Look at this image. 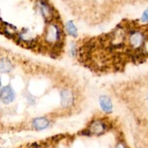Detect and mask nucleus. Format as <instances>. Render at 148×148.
I'll return each mask as SVG.
<instances>
[{
	"instance_id": "nucleus-14",
	"label": "nucleus",
	"mask_w": 148,
	"mask_h": 148,
	"mask_svg": "<svg viewBox=\"0 0 148 148\" xmlns=\"http://www.w3.org/2000/svg\"><path fill=\"white\" fill-rule=\"evenodd\" d=\"M146 99H147V103H148V93L147 94V96H146Z\"/></svg>"
},
{
	"instance_id": "nucleus-10",
	"label": "nucleus",
	"mask_w": 148,
	"mask_h": 148,
	"mask_svg": "<svg viewBox=\"0 0 148 148\" xmlns=\"http://www.w3.org/2000/svg\"><path fill=\"white\" fill-rule=\"evenodd\" d=\"M65 29H66V32L69 36H72L74 38H76L78 36L77 29L76 26L74 24L72 20L67 21L65 24Z\"/></svg>"
},
{
	"instance_id": "nucleus-7",
	"label": "nucleus",
	"mask_w": 148,
	"mask_h": 148,
	"mask_svg": "<svg viewBox=\"0 0 148 148\" xmlns=\"http://www.w3.org/2000/svg\"><path fill=\"white\" fill-rule=\"evenodd\" d=\"M50 125V121L46 117H37L32 121V126L37 131L47 129Z\"/></svg>"
},
{
	"instance_id": "nucleus-3",
	"label": "nucleus",
	"mask_w": 148,
	"mask_h": 148,
	"mask_svg": "<svg viewBox=\"0 0 148 148\" xmlns=\"http://www.w3.org/2000/svg\"><path fill=\"white\" fill-rule=\"evenodd\" d=\"M108 129V124L104 120H93L88 127L87 132L92 135H101L103 134Z\"/></svg>"
},
{
	"instance_id": "nucleus-13",
	"label": "nucleus",
	"mask_w": 148,
	"mask_h": 148,
	"mask_svg": "<svg viewBox=\"0 0 148 148\" xmlns=\"http://www.w3.org/2000/svg\"><path fill=\"white\" fill-rule=\"evenodd\" d=\"M115 148H127V147H126V146L124 145V144H123V143H119V144H117V145L116 146Z\"/></svg>"
},
{
	"instance_id": "nucleus-12",
	"label": "nucleus",
	"mask_w": 148,
	"mask_h": 148,
	"mask_svg": "<svg viewBox=\"0 0 148 148\" xmlns=\"http://www.w3.org/2000/svg\"><path fill=\"white\" fill-rule=\"evenodd\" d=\"M140 20H141V22L143 23H148V9H147L146 10H145L143 15H142Z\"/></svg>"
},
{
	"instance_id": "nucleus-6",
	"label": "nucleus",
	"mask_w": 148,
	"mask_h": 148,
	"mask_svg": "<svg viewBox=\"0 0 148 148\" xmlns=\"http://www.w3.org/2000/svg\"><path fill=\"white\" fill-rule=\"evenodd\" d=\"M15 98V93L11 86L3 87L0 90V99L4 103L8 104L12 102Z\"/></svg>"
},
{
	"instance_id": "nucleus-9",
	"label": "nucleus",
	"mask_w": 148,
	"mask_h": 148,
	"mask_svg": "<svg viewBox=\"0 0 148 148\" xmlns=\"http://www.w3.org/2000/svg\"><path fill=\"white\" fill-rule=\"evenodd\" d=\"M13 69V64L10 59L7 58H2L0 59V72L8 73Z\"/></svg>"
},
{
	"instance_id": "nucleus-4",
	"label": "nucleus",
	"mask_w": 148,
	"mask_h": 148,
	"mask_svg": "<svg viewBox=\"0 0 148 148\" xmlns=\"http://www.w3.org/2000/svg\"><path fill=\"white\" fill-rule=\"evenodd\" d=\"M60 99L61 105L63 108H69L75 103V94L72 90L64 88L60 92Z\"/></svg>"
},
{
	"instance_id": "nucleus-16",
	"label": "nucleus",
	"mask_w": 148,
	"mask_h": 148,
	"mask_svg": "<svg viewBox=\"0 0 148 148\" xmlns=\"http://www.w3.org/2000/svg\"><path fill=\"white\" fill-rule=\"evenodd\" d=\"M0 148H1V147H0Z\"/></svg>"
},
{
	"instance_id": "nucleus-8",
	"label": "nucleus",
	"mask_w": 148,
	"mask_h": 148,
	"mask_svg": "<svg viewBox=\"0 0 148 148\" xmlns=\"http://www.w3.org/2000/svg\"><path fill=\"white\" fill-rule=\"evenodd\" d=\"M99 104L103 111L106 114H110L113 111V103L111 98L107 95H102L99 98Z\"/></svg>"
},
{
	"instance_id": "nucleus-2",
	"label": "nucleus",
	"mask_w": 148,
	"mask_h": 148,
	"mask_svg": "<svg viewBox=\"0 0 148 148\" xmlns=\"http://www.w3.org/2000/svg\"><path fill=\"white\" fill-rule=\"evenodd\" d=\"M145 40V35L144 33L138 30H132L129 32L127 36L129 49L132 51H141Z\"/></svg>"
},
{
	"instance_id": "nucleus-1",
	"label": "nucleus",
	"mask_w": 148,
	"mask_h": 148,
	"mask_svg": "<svg viewBox=\"0 0 148 148\" xmlns=\"http://www.w3.org/2000/svg\"><path fill=\"white\" fill-rule=\"evenodd\" d=\"M49 22L45 28L44 40L47 45L59 49L63 45L64 30L58 22Z\"/></svg>"
},
{
	"instance_id": "nucleus-11",
	"label": "nucleus",
	"mask_w": 148,
	"mask_h": 148,
	"mask_svg": "<svg viewBox=\"0 0 148 148\" xmlns=\"http://www.w3.org/2000/svg\"><path fill=\"white\" fill-rule=\"evenodd\" d=\"M140 51L143 53V55H147L148 54V38H146L145 41L144 45H143V48H142Z\"/></svg>"
},
{
	"instance_id": "nucleus-5",
	"label": "nucleus",
	"mask_w": 148,
	"mask_h": 148,
	"mask_svg": "<svg viewBox=\"0 0 148 148\" xmlns=\"http://www.w3.org/2000/svg\"><path fill=\"white\" fill-rule=\"evenodd\" d=\"M40 12H41L42 15L44 17L45 20L47 21V23L52 21V20H54V10H53V8H52L51 6L50 5V4H49V3L46 1H45V0H40Z\"/></svg>"
},
{
	"instance_id": "nucleus-15",
	"label": "nucleus",
	"mask_w": 148,
	"mask_h": 148,
	"mask_svg": "<svg viewBox=\"0 0 148 148\" xmlns=\"http://www.w3.org/2000/svg\"><path fill=\"white\" fill-rule=\"evenodd\" d=\"M1 87V79H0V88Z\"/></svg>"
}]
</instances>
